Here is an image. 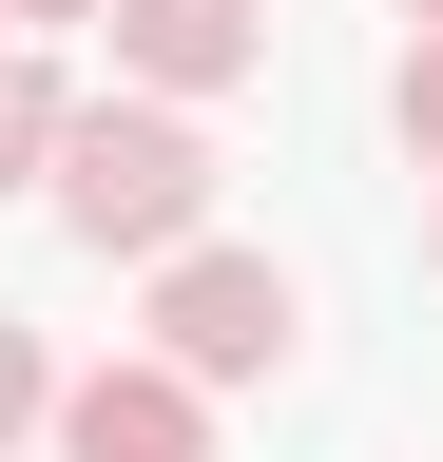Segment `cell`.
<instances>
[{
    "label": "cell",
    "instance_id": "6da1fadb",
    "mask_svg": "<svg viewBox=\"0 0 443 462\" xmlns=\"http://www.w3.org/2000/svg\"><path fill=\"white\" fill-rule=\"evenodd\" d=\"M59 231L97 270H174L193 231H212V116H154V97H78L59 116Z\"/></svg>",
    "mask_w": 443,
    "mask_h": 462
},
{
    "label": "cell",
    "instance_id": "7a4b0ae2",
    "mask_svg": "<svg viewBox=\"0 0 443 462\" xmlns=\"http://www.w3.org/2000/svg\"><path fill=\"white\" fill-rule=\"evenodd\" d=\"M290 346H309L290 251H232V231H193L174 270H135V366H174L193 404H212V385H270Z\"/></svg>",
    "mask_w": 443,
    "mask_h": 462
},
{
    "label": "cell",
    "instance_id": "3957f363",
    "mask_svg": "<svg viewBox=\"0 0 443 462\" xmlns=\"http://www.w3.org/2000/svg\"><path fill=\"white\" fill-rule=\"evenodd\" d=\"M97 39H116V97H154V116H212L232 78H270L251 0H97Z\"/></svg>",
    "mask_w": 443,
    "mask_h": 462
},
{
    "label": "cell",
    "instance_id": "277c9868",
    "mask_svg": "<svg viewBox=\"0 0 443 462\" xmlns=\"http://www.w3.org/2000/svg\"><path fill=\"white\" fill-rule=\"evenodd\" d=\"M39 443H59V462H212V404L116 346V366H59V424H39Z\"/></svg>",
    "mask_w": 443,
    "mask_h": 462
},
{
    "label": "cell",
    "instance_id": "5b68a950",
    "mask_svg": "<svg viewBox=\"0 0 443 462\" xmlns=\"http://www.w3.org/2000/svg\"><path fill=\"white\" fill-rule=\"evenodd\" d=\"M59 116H78L59 58H0V193H39V173H59Z\"/></svg>",
    "mask_w": 443,
    "mask_h": 462
},
{
    "label": "cell",
    "instance_id": "8992f818",
    "mask_svg": "<svg viewBox=\"0 0 443 462\" xmlns=\"http://www.w3.org/2000/svg\"><path fill=\"white\" fill-rule=\"evenodd\" d=\"M39 424H59V346H39V328H20V309H0V462H20V443H39Z\"/></svg>",
    "mask_w": 443,
    "mask_h": 462
},
{
    "label": "cell",
    "instance_id": "52a82bcc",
    "mask_svg": "<svg viewBox=\"0 0 443 462\" xmlns=\"http://www.w3.org/2000/svg\"><path fill=\"white\" fill-rule=\"evenodd\" d=\"M385 135L443 173V39H405V58H385Z\"/></svg>",
    "mask_w": 443,
    "mask_h": 462
},
{
    "label": "cell",
    "instance_id": "ba28073f",
    "mask_svg": "<svg viewBox=\"0 0 443 462\" xmlns=\"http://www.w3.org/2000/svg\"><path fill=\"white\" fill-rule=\"evenodd\" d=\"M78 20H97V0H0V39H20V58H39V39H78Z\"/></svg>",
    "mask_w": 443,
    "mask_h": 462
},
{
    "label": "cell",
    "instance_id": "9c48e42d",
    "mask_svg": "<svg viewBox=\"0 0 443 462\" xmlns=\"http://www.w3.org/2000/svg\"><path fill=\"white\" fill-rule=\"evenodd\" d=\"M405 20H424V39H443V0H405Z\"/></svg>",
    "mask_w": 443,
    "mask_h": 462
},
{
    "label": "cell",
    "instance_id": "30bf717a",
    "mask_svg": "<svg viewBox=\"0 0 443 462\" xmlns=\"http://www.w3.org/2000/svg\"><path fill=\"white\" fill-rule=\"evenodd\" d=\"M0 58H20V39H0Z\"/></svg>",
    "mask_w": 443,
    "mask_h": 462
},
{
    "label": "cell",
    "instance_id": "8fae6325",
    "mask_svg": "<svg viewBox=\"0 0 443 462\" xmlns=\"http://www.w3.org/2000/svg\"><path fill=\"white\" fill-rule=\"evenodd\" d=\"M424 251H443V231H424Z\"/></svg>",
    "mask_w": 443,
    "mask_h": 462
}]
</instances>
